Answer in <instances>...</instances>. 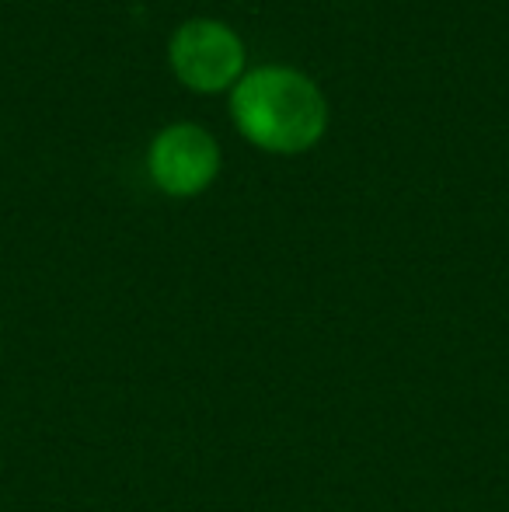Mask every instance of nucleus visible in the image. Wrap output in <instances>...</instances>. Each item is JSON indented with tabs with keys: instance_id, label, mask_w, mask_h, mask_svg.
Returning a JSON list of instances; mask_svg holds the SVG:
<instances>
[{
	"instance_id": "obj_1",
	"label": "nucleus",
	"mask_w": 509,
	"mask_h": 512,
	"mask_svg": "<svg viewBox=\"0 0 509 512\" xmlns=\"http://www.w3.org/2000/svg\"><path fill=\"white\" fill-rule=\"evenodd\" d=\"M238 129L262 150L300 154L325 133L328 108L311 77L290 67H258L238 81L231 95Z\"/></svg>"
},
{
	"instance_id": "obj_3",
	"label": "nucleus",
	"mask_w": 509,
	"mask_h": 512,
	"mask_svg": "<svg viewBox=\"0 0 509 512\" xmlns=\"http://www.w3.org/2000/svg\"><path fill=\"white\" fill-rule=\"evenodd\" d=\"M147 168L164 196H199L220 171V147L203 126L178 122L154 136Z\"/></svg>"
},
{
	"instance_id": "obj_2",
	"label": "nucleus",
	"mask_w": 509,
	"mask_h": 512,
	"mask_svg": "<svg viewBox=\"0 0 509 512\" xmlns=\"http://www.w3.org/2000/svg\"><path fill=\"white\" fill-rule=\"evenodd\" d=\"M171 67L192 91H224L241 81L245 70V46L227 25L210 18L185 21L171 39Z\"/></svg>"
}]
</instances>
